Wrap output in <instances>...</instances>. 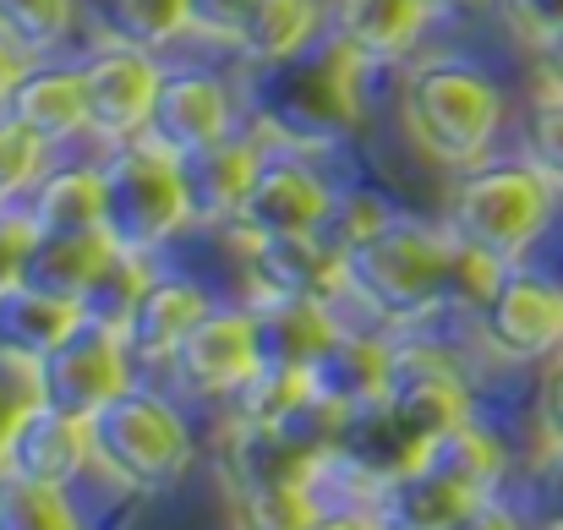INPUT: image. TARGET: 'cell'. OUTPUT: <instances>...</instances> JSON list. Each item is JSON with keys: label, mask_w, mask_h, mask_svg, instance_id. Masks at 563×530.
<instances>
[{"label": "cell", "mask_w": 563, "mask_h": 530, "mask_svg": "<svg viewBox=\"0 0 563 530\" xmlns=\"http://www.w3.org/2000/svg\"><path fill=\"white\" fill-rule=\"evenodd\" d=\"M340 274H345V296H356L383 323H421L427 312L454 301L482 307L498 290L504 263L471 252L449 230L394 219L340 257Z\"/></svg>", "instance_id": "obj_1"}, {"label": "cell", "mask_w": 563, "mask_h": 530, "mask_svg": "<svg viewBox=\"0 0 563 530\" xmlns=\"http://www.w3.org/2000/svg\"><path fill=\"white\" fill-rule=\"evenodd\" d=\"M405 126L438 165L471 170L504 126V93L471 60H421L405 82Z\"/></svg>", "instance_id": "obj_2"}, {"label": "cell", "mask_w": 563, "mask_h": 530, "mask_svg": "<svg viewBox=\"0 0 563 530\" xmlns=\"http://www.w3.org/2000/svg\"><path fill=\"white\" fill-rule=\"evenodd\" d=\"M559 186L542 176L531 159L520 165H471L465 180L449 197V235L465 241L471 252L515 268L542 230L553 224Z\"/></svg>", "instance_id": "obj_3"}, {"label": "cell", "mask_w": 563, "mask_h": 530, "mask_svg": "<svg viewBox=\"0 0 563 530\" xmlns=\"http://www.w3.org/2000/svg\"><path fill=\"white\" fill-rule=\"evenodd\" d=\"M88 443H93V471H104L126 493H165L191 465L187 416L154 388L132 383L88 416Z\"/></svg>", "instance_id": "obj_4"}, {"label": "cell", "mask_w": 563, "mask_h": 530, "mask_svg": "<svg viewBox=\"0 0 563 530\" xmlns=\"http://www.w3.org/2000/svg\"><path fill=\"white\" fill-rule=\"evenodd\" d=\"M99 176H104V241L115 252H132L148 263L181 224H191L181 159L154 148L148 137L121 143L99 165Z\"/></svg>", "instance_id": "obj_5"}, {"label": "cell", "mask_w": 563, "mask_h": 530, "mask_svg": "<svg viewBox=\"0 0 563 530\" xmlns=\"http://www.w3.org/2000/svg\"><path fill=\"white\" fill-rule=\"evenodd\" d=\"M33 377H38V399H49V405L88 421L99 405H110L132 383L126 334L99 323V318H77V329L33 366Z\"/></svg>", "instance_id": "obj_6"}, {"label": "cell", "mask_w": 563, "mask_h": 530, "mask_svg": "<svg viewBox=\"0 0 563 530\" xmlns=\"http://www.w3.org/2000/svg\"><path fill=\"white\" fill-rule=\"evenodd\" d=\"M77 77H82V99H88V132H99L110 143L143 137V121H148L159 77H165L148 49H132V44L93 49L77 66Z\"/></svg>", "instance_id": "obj_7"}, {"label": "cell", "mask_w": 563, "mask_h": 530, "mask_svg": "<svg viewBox=\"0 0 563 530\" xmlns=\"http://www.w3.org/2000/svg\"><path fill=\"white\" fill-rule=\"evenodd\" d=\"M487 345L509 361H542L563 351V285L504 268L498 290L482 301Z\"/></svg>", "instance_id": "obj_8"}, {"label": "cell", "mask_w": 563, "mask_h": 530, "mask_svg": "<svg viewBox=\"0 0 563 530\" xmlns=\"http://www.w3.org/2000/svg\"><path fill=\"white\" fill-rule=\"evenodd\" d=\"M246 241V279L257 290V301H329L334 290H345L340 274V252L318 235H241Z\"/></svg>", "instance_id": "obj_9"}, {"label": "cell", "mask_w": 563, "mask_h": 530, "mask_svg": "<svg viewBox=\"0 0 563 530\" xmlns=\"http://www.w3.org/2000/svg\"><path fill=\"white\" fill-rule=\"evenodd\" d=\"M230 88L208 71H165L159 77V93H154V110L143 121V137L176 159H187L197 148H213L230 137Z\"/></svg>", "instance_id": "obj_10"}, {"label": "cell", "mask_w": 563, "mask_h": 530, "mask_svg": "<svg viewBox=\"0 0 563 530\" xmlns=\"http://www.w3.org/2000/svg\"><path fill=\"white\" fill-rule=\"evenodd\" d=\"M0 465L22 471L33 482H49V487H71L93 465L88 421L60 410V405H49V399H27L22 416L11 421V432H5Z\"/></svg>", "instance_id": "obj_11"}, {"label": "cell", "mask_w": 563, "mask_h": 530, "mask_svg": "<svg viewBox=\"0 0 563 530\" xmlns=\"http://www.w3.org/2000/svg\"><path fill=\"white\" fill-rule=\"evenodd\" d=\"M329 208H334V191L323 186L312 165L279 159L263 148L257 180L230 224H235V235H301V230H318L329 219Z\"/></svg>", "instance_id": "obj_12"}, {"label": "cell", "mask_w": 563, "mask_h": 530, "mask_svg": "<svg viewBox=\"0 0 563 530\" xmlns=\"http://www.w3.org/2000/svg\"><path fill=\"white\" fill-rule=\"evenodd\" d=\"M181 383L197 394H241L246 377L263 366V334H257V312H208L187 334V345L170 355Z\"/></svg>", "instance_id": "obj_13"}, {"label": "cell", "mask_w": 563, "mask_h": 530, "mask_svg": "<svg viewBox=\"0 0 563 530\" xmlns=\"http://www.w3.org/2000/svg\"><path fill=\"white\" fill-rule=\"evenodd\" d=\"M388 482L351 449H329L307 465L301 493L312 504L318 526H388Z\"/></svg>", "instance_id": "obj_14"}, {"label": "cell", "mask_w": 563, "mask_h": 530, "mask_svg": "<svg viewBox=\"0 0 563 530\" xmlns=\"http://www.w3.org/2000/svg\"><path fill=\"white\" fill-rule=\"evenodd\" d=\"M208 312H213V301H208L202 285L176 279V274H159V279L148 274V285H143V296H137L126 329H121L126 351H132V361H170Z\"/></svg>", "instance_id": "obj_15"}, {"label": "cell", "mask_w": 563, "mask_h": 530, "mask_svg": "<svg viewBox=\"0 0 563 530\" xmlns=\"http://www.w3.org/2000/svg\"><path fill=\"white\" fill-rule=\"evenodd\" d=\"M307 377H312V394L318 399H329L334 410L356 416V410H367V405H377L388 394V383H394V351L377 345V340L351 334V329H340L329 340V351L307 366Z\"/></svg>", "instance_id": "obj_16"}, {"label": "cell", "mask_w": 563, "mask_h": 530, "mask_svg": "<svg viewBox=\"0 0 563 530\" xmlns=\"http://www.w3.org/2000/svg\"><path fill=\"white\" fill-rule=\"evenodd\" d=\"M257 165H263V148L246 143V137H224L213 148H197L181 159V180H187V202L191 219L213 224V219H235L252 180H257Z\"/></svg>", "instance_id": "obj_17"}, {"label": "cell", "mask_w": 563, "mask_h": 530, "mask_svg": "<svg viewBox=\"0 0 563 530\" xmlns=\"http://www.w3.org/2000/svg\"><path fill=\"white\" fill-rule=\"evenodd\" d=\"M11 121H22L33 137H44L49 148L71 143L77 132H88V99H82V77L77 66L60 71V66H27L5 99Z\"/></svg>", "instance_id": "obj_18"}, {"label": "cell", "mask_w": 563, "mask_h": 530, "mask_svg": "<svg viewBox=\"0 0 563 530\" xmlns=\"http://www.w3.org/2000/svg\"><path fill=\"white\" fill-rule=\"evenodd\" d=\"M432 16V0H334V38L367 66L399 60Z\"/></svg>", "instance_id": "obj_19"}, {"label": "cell", "mask_w": 563, "mask_h": 530, "mask_svg": "<svg viewBox=\"0 0 563 530\" xmlns=\"http://www.w3.org/2000/svg\"><path fill=\"white\" fill-rule=\"evenodd\" d=\"M493 509V498L438 476V471H399L388 482V526H416V530H449V526H482Z\"/></svg>", "instance_id": "obj_20"}, {"label": "cell", "mask_w": 563, "mask_h": 530, "mask_svg": "<svg viewBox=\"0 0 563 530\" xmlns=\"http://www.w3.org/2000/svg\"><path fill=\"white\" fill-rule=\"evenodd\" d=\"M104 257H110L104 230H88V235H77V230H38V241H33V252L22 263V285L38 290V296L82 307V296H88V285H93Z\"/></svg>", "instance_id": "obj_21"}, {"label": "cell", "mask_w": 563, "mask_h": 530, "mask_svg": "<svg viewBox=\"0 0 563 530\" xmlns=\"http://www.w3.org/2000/svg\"><path fill=\"white\" fill-rule=\"evenodd\" d=\"M77 318H82V307L38 296L27 285H11V290H0V355L22 361V366H38L77 329Z\"/></svg>", "instance_id": "obj_22"}, {"label": "cell", "mask_w": 563, "mask_h": 530, "mask_svg": "<svg viewBox=\"0 0 563 530\" xmlns=\"http://www.w3.org/2000/svg\"><path fill=\"white\" fill-rule=\"evenodd\" d=\"M410 465L438 471V476H449V482H460V487H471V493H482V498H493L498 482H504V449H498V438L482 432L471 416L454 421V427H443ZM410 465H405V471H410Z\"/></svg>", "instance_id": "obj_23"}, {"label": "cell", "mask_w": 563, "mask_h": 530, "mask_svg": "<svg viewBox=\"0 0 563 530\" xmlns=\"http://www.w3.org/2000/svg\"><path fill=\"white\" fill-rule=\"evenodd\" d=\"M257 334H263V361L274 366H312L340 334L329 318V301H257Z\"/></svg>", "instance_id": "obj_24"}, {"label": "cell", "mask_w": 563, "mask_h": 530, "mask_svg": "<svg viewBox=\"0 0 563 530\" xmlns=\"http://www.w3.org/2000/svg\"><path fill=\"white\" fill-rule=\"evenodd\" d=\"M27 213L38 230H104V176L88 165H66V170H44L27 191Z\"/></svg>", "instance_id": "obj_25"}, {"label": "cell", "mask_w": 563, "mask_h": 530, "mask_svg": "<svg viewBox=\"0 0 563 530\" xmlns=\"http://www.w3.org/2000/svg\"><path fill=\"white\" fill-rule=\"evenodd\" d=\"M318 22H323V5L318 0H257V11H252V22L241 33V49L257 66H279V60L312 49Z\"/></svg>", "instance_id": "obj_26"}, {"label": "cell", "mask_w": 563, "mask_h": 530, "mask_svg": "<svg viewBox=\"0 0 563 530\" xmlns=\"http://www.w3.org/2000/svg\"><path fill=\"white\" fill-rule=\"evenodd\" d=\"M99 22L115 44L154 55L170 38L191 33V0H99Z\"/></svg>", "instance_id": "obj_27"}, {"label": "cell", "mask_w": 563, "mask_h": 530, "mask_svg": "<svg viewBox=\"0 0 563 530\" xmlns=\"http://www.w3.org/2000/svg\"><path fill=\"white\" fill-rule=\"evenodd\" d=\"M77 509L66 498V487L33 482L22 471L0 465V530H71Z\"/></svg>", "instance_id": "obj_28"}, {"label": "cell", "mask_w": 563, "mask_h": 530, "mask_svg": "<svg viewBox=\"0 0 563 530\" xmlns=\"http://www.w3.org/2000/svg\"><path fill=\"white\" fill-rule=\"evenodd\" d=\"M143 285H148V263L110 246V257L99 263V274H93V285H88V296H82V318H99V323H110V329H126V318H132Z\"/></svg>", "instance_id": "obj_29"}, {"label": "cell", "mask_w": 563, "mask_h": 530, "mask_svg": "<svg viewBox=\"0 0 563 530\" xmlns=\"http://www.w3.org/2000/svg\"><path fill=\"white\" fill-rule=\"evenodd\" d=\"M77 22V0H0V33L22 55L55 49Z\"/></svg>", "instance_id": "obj_30"}, {"label": "cell", "mask_w": 563, "mask_h": 530, "mask_svg": "<svg viewBox=\"0 0 563 530\" xmlns=\"http://www.w3.org/2000/svg\"><path fill=\"white\" fill-rule=\"evenodd\" d=\"M49 143L33 137L22 121H0V202H16L22 191H33V180L44 176Z\"/></svg>", "instance_id": "obj_31"}, {"label": "cell", "mask_w": 563, "mask_h": 530, "mask_svg": "<svg viewBox=\"0 0 563 530\" xmlns=\"http://www.w3.org/2000/svg\"><path fill=\"white\" fill-rule=\"evenodd\" d=\"M383 224H394V213H388V202L383 197H367V191H356V197H334V208H329V219L318 224V235L345 257L356 241H367L377 235Z\"/></svg>", "instance_id": "obj_32"}, {"label": "cell", "mask_w": 563, "mask_h": 530, "mask_svg": "<svg viewBox=\"0 0 563 530\" xmlns=\"http://www.w3.org/2000/svg\"><path fill=\"white\" fill-rule=\"evenodd\" d=\"M526 159L563 191V99H542L526 121Z\"/></svg>", "instance_id": "obj_33"}, {"label": "cell", "mask_w": 563, "mask_h": 530, "mask_svg": "<svg viewBox=\"0 0 563 530\" xmlns=\"http://www.w3.org/2000/svg\"><path fill=\"white\" fill-rule=\"evenodd\" d=\"M33 241H38V224H33L27 202H22V208L0 202V290L22 285V263H27Z\"/></svg>", "instance_id": "obj_34"}, {"label": "cell", "mask_w": 563, "mask_h": 530, "mask_svg": "<svg viewBox=\"0 0 563 530\" xmlns=\"http://www.w3.org/2000/svg\"><path fill=\"white\" fill-rule=\"evenodd\" d=\"M252 11H257V0H191V33L219 38V44H241Z\"/></svg>", "instance_id": "obj_35"}, {"label": "cell", "mask_w": 563, "mask_h": 530, "mask_svg": "<svg viewBox=\"0 0 563 530\" xmlns=\"http://www.w3.org/2000/svg\"><path fill=\"white\" fill-rule=\"evenodd\" d=\"M27 399H38V377H33V366L0 355V449H5V432H11V421L22 416Z\"/></svg>", "instance_id": "obj_36"}, {"label": "cell", "mask_w": 563, "mask_h": 530, "mask_svg": "<svg viewBox=\"0 0 563 530\" xmlns=\"http://www.w3.org/2000/svg\"><path fill=\"white\" fill-rule=\"evenodd\" d=\"M504 16L515 22L520 38L542 44V38H553L563 27V0H504Z\"/></svg>", "instance_id": "obj_37"}, {"label": "cell", "mask_w": 563, "mask_h": 530, "mask_svg": "<svg viewBox=\"0 0 563 530\" xmlns=\"http://www.w3.org/2000/svg\"><path fill=\"white\" fill-rule=\"evenodd\" d=\"M537 498H542V520L563 526V443H548L542 476H537Z\"/></svg>", "instance_id": "obj_38"}, {"label": "cell", "mask_w": 563, "mask_h": 530, "mask_svg": "<svg viewBox=\"0 0 563 530\" xmlns=\"http://www.w3.org/2000/svg\"><path fill=\"white\" fill-rule=\"evenodd\" d=\"M542 432H548V443H563V351L553 355V366H548V377H542Z\"/></svg>", "instance_id": "obj_39"}, {"label": "cell", "mask_w": 563, "mask_h": 530, "mask_svg": "<svg viewBox=\"0 0 563 530\" xmlns=\"http://www.w3.org/2000/svg\"><path fill=\"white\" fill-rule=\"evenodd\" d=\"M537 49V71H542V93L548 99H563V27L553 38H542V44H531Z\"/></svg>", "instance_id": "obj_40"}, {"label": "cell", "mask_w": 563, "mask_h": 530, "mask_svg": "<svg viewBox=\"0 0 563 530\" xmlns=\"http://www.w3.org/2000/svg\"><path fill=\"white\" fill-rule=\"evenodd\" d=\"M22 71H27V66H22V49L0 33V104L11 99V88H16V77H22Z\"/></svg>", "instance_id": "obj_41"}]
</instances>
